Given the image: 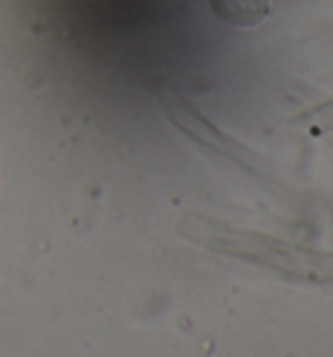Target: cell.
<instances>
[{"label": "cell", "instance_id": "cell-1", "mask_svg": "<svg viewBox=\"0 0 333 357\" xmlns=\"http://www.w3.org/2000/svg\"><path fill=\"white\" fill-rule=\"evenodd\" d=\"M216 16L224 21L247 26V24H258L268 13V0H211Z\"/></svg>", "mask_w": 333, "mask_h": 357}]
</instances>
